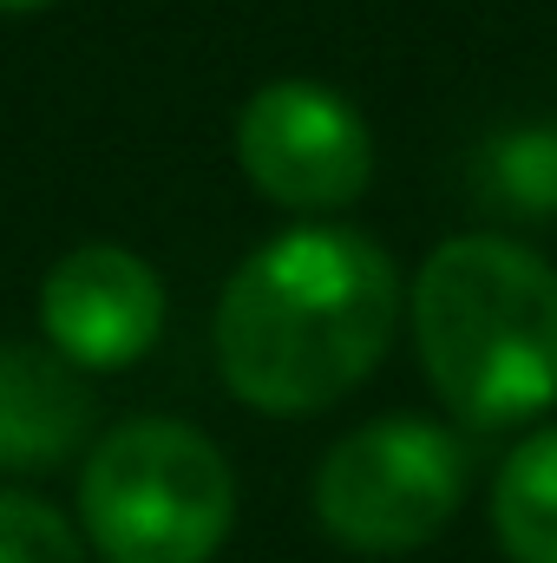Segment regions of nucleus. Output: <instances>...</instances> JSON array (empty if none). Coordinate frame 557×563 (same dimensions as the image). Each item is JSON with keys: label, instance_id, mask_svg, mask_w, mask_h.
<instances>
[{"label": "nucleus", "instance_id": "9", "mask_svg": "<svg viewBox=\"0 0 557 563\" xmlns=\"http://www.w3.org/2000/svg\"><path fill=\"white\" fill-rule=\"evenodd\" d=\"M479 184L492 197V210L505 217H551L557 210V132L551 125H525L485 144L479 157Z\"/></svg>", "mask_w": 557, "mask_h": 563}, {"label": "nucleus", "instance_id": "7", "mask_svg": "<svg viewBox=\"0 0 557 563\" xmlns=\"http://www.w3.org/2000/svg\"><path fill=\"white\" fill-rule=\"evenodd\" d=\"M92 432V387L33 341H0V472H53Z\"/></svg>", "mask_w": 557, "mask_h": 563}, {"label": "nucleus", "instance_id": "6", "mask_svg": "<svg viewBox=\"0 0 557 563\" xmlns=\"http://www.w3.org/2000/svg\"><path fill=\"white\" fill-rule=\"evenodd\" d=\"M40 328L79 374L139 367L164 334V282L125 243H79L40 282Z\"/></svg>", "mask_w": 557, "mask_h": 563}, {"label": "nucleus", "instance_id": "1", "mask_svg": "<svg viewBox=\"0 0 557 563\" xmlns=\"http://www.w3.org/2000/svg\"><path fill=\"white\" fill-rule=\"evenodd\" d=\"M401 321L394 256L341 223L282 230L243 256L217 301L223 387L276 420H302L354 394Z\"/></svg>", "mask_w": 557, "mask_h": 563}, {"label": "nucleus", "instance_id": "5", "mask_svg": "<svg viewBox=\"0 0 557 563\" xmlns=\"http://www.w3.org/2000/svg\"><path fill=\"white\" fill-rule=\"evenodd\" d=\"M237 164L276 210L335 217L374 177V132L335 86L276 79L237 119Z\"/></svg>", "mask_w": 557, "mask_h": 563}, {"label": "nucleus", "instance_id": "11", "mask_svg": "<svg viewBox=\"0 0 557 563\" xmlns=\"http://www.w3.org/2000/svg\"><path fill=\"white\" fill-rule=\"evenodd\" d=\"M40 7H53V0H0V13H40Z\"/></svg>", "mask_w": 557, "mask_h": 563}, {"label": "nucleus", "instance_id": "2", "mask_svg": "<svg viewBox=\"0 0 557 563\" xmlns=\"http://www.w3.org/2000/svg\"><path fill=\"white\" fill-rule=\"evenodd\" d=\"M414 347L446 413L479 432L557 407V269L512 236H452L414 282Z\"/></svg>", "mask_w": 557, "mask_h": 563}, {"label": "nucleus", "instance_id": "4", "mask_svg": "<svg viewBox=\"0 0 557 563\" xmlns=\"http://www.w3.org/2000/svg\"><path fill=\"white\" fill-rule=\"evenodd\" d=\"M466 505V445L459 432L414 413L354 426L328 445L315 472V518L335 544L368 558H401L433 544Z\"/></svg>", "mask_w": 557, "mask_h": 563}, {"label": "nucleus", "instance_id": "10", "mask_svg": "<svg viewBox=\"0 0 557 563\" xmlns=\"http://www.w3.org/2000/svg\"><path fill=\"white\" fill-rule=\"evenodd\" d=\"M0 563H86V538L33 492H0Z\"/></svg>", "mask_w": 557, "mask_h": 563}, {"label": "nucleus", "instance_id": "8", "mask_svg": "<svg viewBox=\"0 0 557 563\" xmlns=\"http://www.w3.org/2000/svg\"><path fill=\"white\" fill-rule=\"evenodd\" d=\"M492 531L512 563H557V426L518 439L499 465Z\"/></svg>", "mask_w": 557, "mask_h": 563}, {"label": "nucleus", "instance_id": "3", "mask_svg": "<svg viewBox=\"0 0 557 563\" xmlns=\"http://www.w3.org/2000/svg\"><path fill=\"white\" fill-rule=\"evenodd\" d=\"M79 525L106 563H210L237 525V478L184 420L112 426L79 472Z\"/></svg>", "mask_w": 557, "mask_h": 563}]
</instances>
